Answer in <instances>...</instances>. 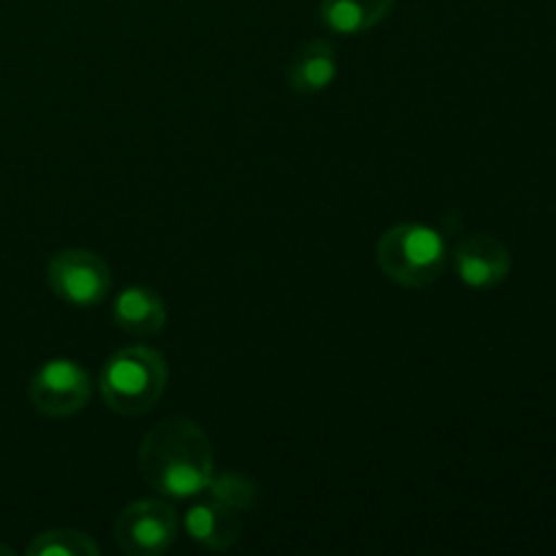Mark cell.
<instances>
[{
	"label": "cell",
	"mask_w": 556,
	"mask_h": 556,
	"mask_svg": "<svg viewBox=\"0 0 556 556\" xmlns=\"http://www.w3.org/2000/svg\"><path fill=\"white\" fill-rule=\"evenodd\" d=\"M139 470L166 497H195L215 476V448L204 429L190 418H166L141 440Z\"/></svg>",
	"instance_id": "6da1fadb"
},
{
	"label": "cell",
	"mask_w": 556,
	"mask_h": 556,
	"mask_svg": "<svg viewBox=\"0 0 556 556\" xmlns=\"http://www.w3.org/2000/svg\"><path fill=\"white\" fill-rule=\"evenodd\" d=\"M380 271L402 288H429L448 264V244L440 231L424 223H400L378 239Z\"/></svg>",
	"instance_id": "7a4b0ae2"
},
{
	"label": "cell",
	"mask_w": 556,
	"mask_h": 556,
	"mask_svg": "<svg viewBox=\"0 0 556 556\" xmlns=\"http://www.w3.org/2000/svg\"><path fill=\"white\" fill-rule=\"evenodd\" d=\"M168 383L166 358L147 345H130L109 356L101 369L103 402L119 416L152 410Z\"/></svg>",
	"instance_id": "3957f363"
},
{
	"label": "cell",
	"mask_w": 556,
	"mask_h": 556,
	"mask_svg": "<svg viewBox=\"0 0 556 556\" xmlns=\"http://www.w3.org/2000/svg\"><path fill=\"white\" fill-rule=\"evenodd\" d=\"M49 288L54 296L74 307H96L112 291V269L92 250H60L47 269Z\"/></svg>",
	"instance_id": "277c9868"
},
{
	"label": "cell",
	"mask_w": 556,
	"mask_h": 556,
	"mask_svg": "<svg viewBox=\"0 0 556 556\" xmlns=\"http://www.w3.org/2000/svg\"><path fill=\"white\" fill-rule=\"evenodd\" d=\"M179 532L177 510L163 500H136L114 521V541L130 556H157L174 546Z\"/></svg>",
	"instance_id": "5b68a950"
},
{
	"label": "cell",
	"mask_w": 556,
	"mask_h": 556,
	"mask_svg": "<svg viewBox=\"0 0 556 556\" xmlns=\"http://www.w3.org/2000/svg\"><path fill=\"white\" fill-rule=\"evenodd\" d=\"M30 402L38 413L49 418H68L85 410L92 394V380L85 367L71 358H49L27 386Z\"/></svg>",
	"instance_id": "8992f818"
},
{
	"label": "cell",
	"mask_w": 556,
	"mask_h": 556,
	"mask_svg": "<svg viewBox=\"0 0 556 556\" xmlns=\"http://www.w3.org/2000/svg\"><path fill=\"white\" fill-rule=\"evenodd\" d=\"M510 253L497 237L489 233H470L454 248V269L467 288L489 291L508 280Z\"/></svg>",
	"instance_id": "52a82bcc"
},
{
	"label": "cell",
	"mask_w": 556,
	"mask_h": 556,
	"mask_svg": "<svg viewBox=\"0 0 556 556\" xmlns=\"http://www.w3.org/2000/svg\"><path fill=\"white\" fill-rule=\"evenodd\" d=\"M337 74H340V60L334 47L324 38L302 43L288 65V81L299 96H320L334 85Z\"/></svg>",
	"instance_id": "ba28073f"
},
{
	"label": "cell",
	"mask_w": 556,
	"mask_h": 556,
	"mask_svg": "<svg viewBox=\"0 0 556 556\" xmlns=\"http://www.w3.org/2000/svg\"><path fill=\"white\" fill-rule=\"evenodd\" d=\"M185 530L199 546L210 548V552H226L239 541L242 525H239L237 510L226 508L210 497L206 503L193 505L185 514Z\"/></svg>",
	"instance_id": "9c48e42d"
},
{
	"label": "cell",
	"mask_w": 556,
	"mask_h": 556,
	"mask_svg": "<svg viewBox=\"0 0 556 556\" xmlns=\"http://www.w3.org/2000/svg\"><path fill=\"white\" fill-rule=\"evenodd\" d=\"M114 320L125 334L152 337L166 326V304L152 288L130 286L114 302Z\"/></svg>",
	"instance_id": "30bf717a"
},
{
	"label": "cell",
	"mask_w": 556,
	"mask_h": 556,
	"mask_svg": "<svg viewBox=\"0 0 556 556\" xmlns=\"http://www.w3.org/2000/svg\"><path fill=\"white\" fill-rule=\"evenodd\" d=\"M394 9V0H320L318 14L329 30L358 36L378 27Z\"/></svg>",
	"instance_id": "8fae6325"
},
{
	"label": "cell",
	"mask_w": 556,
	"mask_h": 556,
	"mask_svg": "<svg viewBox=\"0 0 556 556\" xmlns=\"http://www.w3.org/2000/svg\"><path fill=\"white\" fill-rule=\"evenodd\" d=\"M27 556H98V543L87 532L60 527L33 538Z\"/></svg>",
	"instance_id": "7c38bea8"
},
{
	"label": "cell",
	"mask_w": 556,
	"mask_h": 556,
	"mask_svg": "<svg viewBox=\"0 0 556 556\" xmlns=\"http://www.w3.org/2000/svg\"><path fill=\"white\" fill-rule=\"evenodd\" d=\"M206 492H210L212 500L237 510V514H244V510L255 508V503H258V486L242 472H215Z\"/></svg>",
	"instance_id": "4fadbf2b"
},
{
	"label": "cell",
	"mask_w": 556,
	"mask_h": 556,
	"mask_svg": "<svg viewBox=\"0 0 556 556\" xmlns=\"http://www.w3.org/2000/svg\"><path fill=\"white\" fill-rule=\"evenodd\" d=\"M0 554H5V556H11L14 552H11V548H5V546H0Z\"/></svg>",
	"instance_id": "5bb4252c"
}]
</instances>
